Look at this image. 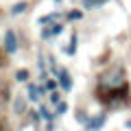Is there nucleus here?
I'll list each match as a JSON object with an SVG mask.
<instances>
[{
	"label": "nucleus",
	"instance_id": "nucleus-1",
	"mask_svg": "<svg viewBox=\"0 0 131 131\" xmlns=\"http://www.w3.org/2000/svg\"><path fill=\"white\" fill-rule=\"evenodd\" d=\"M129 88L127 83V77H125V70L122 66H114L109 70H105L103 74L98 77V96L103 98L112 92H118V90H125Z\"/></svg>",
	"mask_w": 131,
	"mask_h": 131
},
{
	"label": "nucleus",
	"instance_id": "nucleus-2",
	"mask_svg": "<svg viewBox=\"0 0 131 131\" xmlns=\"http://www.w3.org/2000/svg\"><path fill=\"white\" fill-rule=\"evenodd\" d=\"M15 50H18V37H15L13 31H7L5 33V52L13 55Z\"/></svg>",
	"mask_w": 131,
	"mask_h": 131
},
{
	"label": "nucleus",
	"instance_id": "nucleus-3",
	"mask_svg": "<svg viewBox=\"0 0 131 131\" xmlns=\"http://www.w3.org/2000/svg\"><path fill=\"white\" fill-rule=\"evenodd\" d=\"M57 81H59L61 90H66V92H70V90H72V79H70V74H68L66 68H59V72H57Z\"/></svg>",
	"mask_w": 131,
	"mask_h": 131
},
{
	"label": "nucleus",
	"instance_id": "nucleus-4",
	"mask_svg": "<svg viewBox=\"0 0 131 131\" xmlns=\"http://www.w3.org/2000/svg\"><path fill=\"white\" fill-rule=\"evenodd\" d=\"M105 114H98V116H94V118H90L88 122H85V129L88 131H98V129H103V125H105Z\"/></svg>",
	"mask_w": 131,
	"mask_h": 131
},
{
	"label": "nucleus",
	"instance_id": "nucleus-5",
	"mask_svg": "<svg viewBox=\"0 0 131 131\" xmlns=\"http://www.w3.org/2000/svg\"><path fill=\"white\" fill-rule=\"evenodd\" d=\"M61 31H63V24H50V26H46L42 31V39L57 37V35H61Z\"/></svg>",
	"mask_w": 131,
	"mask_h": 131
},
{
	"label": "nucleus",
	"instance_id": "nucleus-6",
	"mask_svg": "<svg viewBox=\"0 0 131 131\" xmlns=\"http://www.w3.org/2000/svg\"><path fill=\"white\" fill-rule=\"evenodd\" d=\"M59 18H61V13H59V11H55V13H48V15H42V18H39L37 22L42 24V26H50V24H55V22H57V20H59Z\"/></svg>",
	"mask_w": 131,
	"mask_h": 131
},
{
	"label": "nucleus",
	"instance_id": "nucleus-7",
	"mask_svg": "<svg viewBox=\"0 0 131 131\" xmlns=\"http://www.w3.org/2000/svg\"><path fill=\"white\" fill-rule=\"evenodd\" d=\"M44 94V90L42 88H37V85H33V83H28V98H31L33 103H37L39 101V96Z\"/></svg>",
	"mask_w": 131,
	"mask_h": 131
},
{
	"label": "nucleus",
	"instance_id": "nucleus-8",
	"mask_svg": "<svg viewBox=\"0 0 131 131\" xmlns=\"http://www.w3.org/2000/svg\"><path fill=\"white\" fill-rule=\"evenodd\" d=\"M13 112L18 114V116L26 112V101H24L22 96H15V101H13Z\"/></svg>",
	"mask_w": 131,
	"mask_h": 131
},
{
	"label": "nucleus",
	"instance_id": "nucleus-9",
	"mask_svg": "<svg viewBox=\"0 0 131 131\" xmlns=\"http://www.w3.org/2000/svg\"><path fill=\"white\" fill-rule=\"evenodd\" d=\"M77 46H79V37H77V35H72V37H70V44H68V46L63 48V50H66V55L74 57V52H77Z\"/></svg>",
	"mask_w": 131,
	"mask_h": 131
},
{
	"label": "nucleus",
	"instance_id": "nucleus-10",
	"mask_svg": "<svg viewBox=\"0 0 131 131\" xmlns=\"http://www.w3.org/2000/svg\"><path fill=\"white\" fill-rule=\"evenodd\" d=\"M107 0H83V7L85 9H98V7H103Z\"/></svg>",
	"mask_w": 131,
	"mask_h": 131
},
{
	"label": "nucleus",
	"instance_id": "nucleus-11",
	"mask_svg": "<svg viewBox=\"0 0 131 131\" xmlns=\"http://www.w3.org/2000/svg\"><path fill=\"white\" fill-rule=\"evenodd\" d=\"M26 9H28V2H18V5L11 7V13H13V15H20V13H24Z\"/></svg>",
	"mask_w": 131,
	"mask_h": 131
},
{
	"label": "nucleus",
	"instance_id": "nucleus-12",
	"mask_svg": "<svg viewBox=\"0 0 131 131\" xmlns=\"http://www.w3.org/2000/svg\"><path fill=\"white\" fill-rule=\"evenodd\" d=\"M68 20H81L83 18V11H79V9H72V11H68V15H66Z\"/></svg>",
	"mask_w": 131,
	"mask_h": 131
},
{
	"label": "nucleus",
	"instance_id": "nucleus-13",
	"mask_svg": "<svg viewBox=\"0 0 131 131\" xmlns=\"http://www.w3.org/2000/svg\"><path fill=\"white\" fill-rule=\"evenodd\" d=\"M39 114H42V116H44V120H48V125H50V122H52V114L48 112V109L44 107V105H42V107H39Z\"/></svg>",
	"mask_w": 131,
	"mask_h": 131
},
{
	"label": "nucleus",
	"instance_id": "nucleus-14",
	"mask_svg": "<svg viewBox=\"0 0 131 131\" xmlns=\"http://www.w3.org/2000/svg\"><path fill=\"white\" fill-rule=\"evenodd\" d=\"M15 79L18 81H28V70H18L15 72Z\"/></svg>",
	"mask_w": 131,
	"mask_h": 131
},
{
	"label": "nucleus",
	"instance_id": "nucleus-15",
	"mask_svg": "<svg viewBox=\"0 0 131 131\" xmlns=\"http://www.w3.org/2000/svg\"><path fill=\"white\" fill-rule=\"evenodd\" d=\"M50 103L55 105V107L61 103V98H59V92H52V94H50Z\"/></svg>",
	"mask_w": 131,
	"mask_h": 131
},
{
	"label": "nucleus",
	"instance_id": "nucleus-16",
	"mask_svg": "<svg viewBox=\"0 0 131 131\" xmlns=\"http://www.w3.org/2000/svg\"><path fill=\"white\" fill-rule=\"evenodd\" d=\"M66 112H68V105H66L63 101H61V103L57 105V114H66Z\"/></svg>",
	"mask_w": 131,
	"mask_h": 131
},
{
	"label": "nucleus",
	"instance_id": "nucleus-17",
	"mask_svg": "<svg viewBox=\"0 0 131 131\" xmlns=\"http://www.w3.org/2000/svg\"><path fill=\"white\" fill-rule=\"evenodd\" d=\"M57 81H46V90H50V92H55V88H57Z\"/></svg>",
	"mask_w": 131,
	"mask_h": 131
},
{
	"label": "nucleus",
	"instance_id": "nucleus-18",
	"mask_svg": "<svg viewBox=\"0 0 131 131\" xmlns=\"http://www.w3.org/2000/svg\"><path fill=\"white\" fill-rule=\"evenodd\" d=\"M55 2H63V0H55Z\"/></svg>",
	"mask_w": 131,
	"mask_h": 131
}]
</instances>
